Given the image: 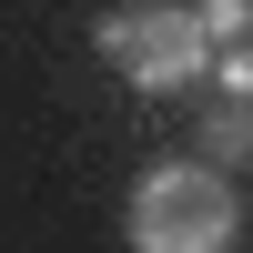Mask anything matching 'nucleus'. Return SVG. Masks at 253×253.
Wrapping results in <instances>:
<instances>
[{
    "instance_id": "nucleus-1",
    "label": "nucleus",
    "mask_w": 253,
    "mask_h": 253,
    "mask_svg": "<svg viewBox=\"0 0 253 253\" xmlns=\"http://www.w3.org/2000/svg\"><path fill=\"white\" fill-rule=\"evenodd\" d=\"M122 243L132 253H233L243 243V193L223 162H152L122 203Z\"/></svg>"
},
{
    "instance_id": "nucleus-2",
    "label": "nucleus",
    "mask_w": 253,
    "mask_h": 253,
    "mask_svg": "<svg viewBox=\"0 0 253 253\" xmlns=\"http://www.w3.org/2000/svg\"><path fill=\"white\" fill-rule=\"evenodd\" d=\"M91 51L132 91H193V81H213V31L182 0H112L91 20Z\"/></svg>"
},
{
    "instance_id": "nucleus-3",
    "label": "nucleus",
    "mask_w": 253,
    "mask_h": 253,
    "mask_svg": "<svg viewBox=\"0 0 253 253\" xmlns=\"http://www.w3.org/2000/svg\"><path fill=\"white\" fill-rule=\"evenodd\" d=\"M203 162H223V172L253 162V101H223V112L203 122Z\"/></svg>"
},
{
    "instance_id": "nucleus-4",
    "label": "nucleus",
    "mask_w": 253,
    "mask_h": 253,
    "mask_svg": "<svg viewBox=\"0 0 253 253\" xmlns=\"http://www.w3.org/2000/svg\"><path fill=\"white\" fill-rule=\"evenodd\" d=\"M203 10V31H213V51L223 41H253V0H193Z\"/></svg>"
}]
</instances>
